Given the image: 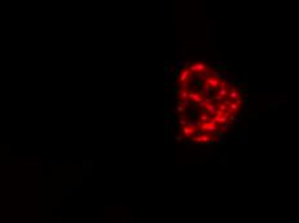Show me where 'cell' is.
<instances>
[{
    "label": "cell",
    "mask_w": 299,
    "mask_h": 223,
    "mask_svg": "<svg viewBox=\"0 0 299 223\" xmlns=\"http://www.w3.org/2000/svg\"><path fill=\"white\" fill-rule=\"evenodd\" d=\"M208 70H209V67H208V66L205 65V63H201V62H196V63H192V65L188 67V71H190V72L197 74V75L206 72Z\"/></svg>",
    "instance_id": "6da1fadb"
},
{
    "label": "cell",
    "mask_w": 299,
    "mask_h": 223,
    "mask_svg": "<svg viewBox=\"0 0 299 223\" xmlns=\"http://www.w3.org/2000/svg\"><path fill=\"white\" fill-rule=\"evenodd\" d=\"M191 80V72L188 71V68H183L178 75V81L181 84H186Z\"/></svg>",
    "instance_id": "7a4b0ae2"
},
{
    "label": "cell",
    "mask_w": 299,
    "mask_h": 223,
    "mask_svg": "<svg viewBox=\"0 0 299 223\" xmlns=\"http://www.w3.org/2000/svg\"><path fill=\"white\" fill-rule=\"evenodd\" d=\"M192 139L196 141V142H210L213 141V135L208 134V133H202V135H199V137H192Z\"/></svg>",
    "instance_id": "3957f363"
},
{
    "label": "cell",
    "mask_w": 299,
    "mask_h": 223,
    "mask_svg": "<svg viewBox=\"0 0 299 223\" xmlns=\"http://www.w3.org/2000/svg\"><path fill=\"white\" fill-rule=\"evenodd\" d=\"M177 111H178L179 113H183V112H184V106L179 105V106H178V108H177Z\"/></svg>",
    "instance_id": "277c9868"
}]
</instances>
